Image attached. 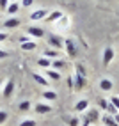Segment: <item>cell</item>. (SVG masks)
I'll use <instances>...</instances> for the list:
<instances>
[{
  "mask_svg": "<svg viewBox=\"0 0 119 126\" xmlns=\"http://www.w3.org/2000/svg\"><path fill=\"white\" fill-rule=\"evenodd\" d=\"M20 48L23 50V52H32V50L37 48V43L32 41V37L23 36V37H20Z\"/></svg>",
  "mask_w": 119,
  "mask_h": 126,
  "instance_id": "6da1fadb",
  "label": "cell"
},
{
  "mask_svg": "<svg viewBox=\"0 0 119 126\" xmlns=\"http://www.w3.org/2000/svg\"><path fill=\"white\" fill-rule=\"evenodd\" d=\"M48 9H45V7H39V9H34L30 14H29V18H30V21H43V20H46V16H48Z\"/></svg>",
  "mask_w": 119,
  "mask_h": 126,
  "instance_id": "7a4b0ae2",
  "label": "cell"
},
{
  "mask_svg": "<svg viewBox=\"0 0 119 126\" xmlns=\"http://www.w3.org/2000/svg\"><path fill=\"white\" fill-rule=\"evenodd\" d=\"M48 45L53 50H59V52H61V50L64 48V39L61 36H57V34H50L48 36Z\"/></svg>",
  "mask_w": 119,
  "mask_h": 126,
  "instance_id": "3957f363",
  "label": "cell"
},
{
  "mask_svg": "<svg viewBox=\"0 0 119 126\" xmlns=\"http://www.w3.org/2000/svg\"><path fill=\"white\" fill-rule=\"evenodd\" d=\"M27 36L32 37V39H41V37L45 36V29L43 27H36V25L27 27Z\"/></svg>",
  "mask_w": 119,
  "mask_h": 126,
  "instance_id": "277c9868",
  "label": "cell"
},
{
  "mask_svg": "<svg viewBox=\"0 0 119 126\" xmlns=\"http://www.w3.org/2000/svg\"><path fill=\"white\" fill-rule=\"evenodd\" d=\"M85 83H87V78L84 77V75L75 73V77H73V89L75 91H82L84 87H85Z\"/></svg>",
  "mask_w": 119,
  "mask_h": 126,
  "instance_id": "5b68a950",
  "label": "cell"
},
{
  "mask_svg": "<svg viewBox=\"0 0 119 126\" xmlns=\"http://www.w3.org/2000/svg\"><path fill=\"white\" fill-rule=\"evenodd\" d=\"M13 94H14V80H5L4 89H2V96L5 99H9V98H13Z\"/></svg>",
  "mask_w": 119,
  "mask_h": 126,
  "instance_id": "8992f818",
  "label": "cell"
},
{
  "mask_svg": "<svg viewBox=\"0 0 119 126\" xmlns=\"http://www.w3.org/2000/svg\"><path fill=\"white\" fill-rule=\"evenodd\" d=\"M84 117H85L89 123H98L100 121V110L98 108H87V110L84 112Z\"/></svg>",
  "mask_w": 119,
  "mask_h": 126,
  "instance_id": "52a82bcc",
  "label": "cell"
},
{
  "mask_svg": "<svg viewBox=\"0 0 119 126\" xmlns=\"http://www.w3.org/2000/svg\"><path fill=\"white\" fill-rule=\"evenodd\" d=\"M64 50L69 57H76V46L73 39H64Z\"/></svg>",
  "mask_w": 119,
  "mask_h": 126,
  "instance_id": "ba28073f",
  "label": "cell"
},
{
  "mask_svg": "<svg viewBox=\"0 0 119 126\" xmlns=\"http://www.w3.org/2000/svg\"><path fill=\"white\" fill-rule=\"evenodd\" d=\"M62 14H64V13H62L61 9H55V11H50L45 21H48V23H57L59 20H61V18H62Z\"/></svg>",
  "mask_w": 119,
  "mask_h": 126,
  "instance_id": "9c48e42d",
  "label": "cell"
},
{
  "mask_svg": "<svg viewBox=\"0 0 119 126\" xmlns=\"http://www.w3.org/2000/svg\"><path fill=\"white\" fill-rule=\"evenodd\" d=\"M112 59H114V48L112 46H107L103 50V66H105V68L112 62Z\"/></svg>",
  "mask_w": 119,
  "mask_h": 126,
  "instance_id": "30bf717a",
  "label": "cell"
},
{
  "mask_svg": "<svg viewBox=\"0 0 119 126\" xmlns=\"http://www.w3.org/2000/svg\"><path fill=\"white\" fill-rule=\"evenodd\" d=\"M98 87H100L101 91H105V92H110V91L114 89V82L110 80V78H101L100 83H98Z\"/></svg>",
  "mask_w": 119,
  "mask_h": 126,
  "instance_id": "8fae6325",
  "label": "cell"
},
{
  "mask_svg": "<svg viewBox=\"0 0 119 126\" xmlns=\"http://www.w3.org/2000/svg\"><path fill=\"white\" fill-rule=\"evenodd\" d=\"M34 112H36V114H48V112H52V105H48V103H36V105H34Z\"/></svg>",
  "mask_w": 119,
  "mask_h": 126,
  "instance_id": "7c38bea8",
  "label": "cell"
},
{
  "mask_svg": "<svg viewBox=\"0 0 119 126\" xmlns=\"http://www.w3.org/2000/svg\"><path fill=\"white\" fill-rule=\"evenodd\" d=\"M45 77L48 80H52V82H59V80H61V73H59L57 69L48 68V69H45Z\"/></svg>",
  "mask_w": 119,
  "mask_h": 126,
  "instance_id": "4fadbf2b",
  "label": "cell"
},
{
  "mask_svg": "<svg viewBox=\"0 0 119 126\" xmlns=\"http://www.w3.org/2000/svg\"><path fill=\"white\" fill-rule=\"evenodd\" d=\"M32 78L36 83H39V85H50V80L45 77V75H39V73H32Z\"/></svg>",
  "mask_w": 119,
  "mask_h": 126,
  "instance_id": "5bb4252c",
  "label": "cell"
},
{
  "mask_svg": "<svg viewBox=\"0 0 119 126\" xmlns=\"http://www.w3.org/2000/svg\"><path fill=\"white\" fill-rule=\"evenodd\" d=\"M20 25V20L16 18V16H11L9 20H5V23H4V27L7 29V30H13V29H16Z\"/></svg>",
  "mask_w": 119,
  "mask_h": 126,
  "instance_id": "9a60e30c",
  "label": "cell"
},
{
  "mask_svg": "<svg viewBox=\"0 0 119 126\" xmlns=\"http://www.w3.org/2000/svg\"><path fill=\"white\" fill-rule=\"evenodd\" d=\"M89 108V99H80L75 103V112H85Z\"/></svg>",
  "mask_w": 119,
  "mask_h": 126,
  "instance_id": "2e32d148",
  "label": "cell"
},
{
  "mask_svg": "<svg viewBox=\"0 0 119 126\" xmlns=\"http://www.w3.org/2000/svg\"><path fill=\"white\" fill-rule=\"evenodd\" d=\"M43 57H48L50 61H55V59L61 57V53H59V50H53V48H48L43 52Z\"/></svg>",
  "mask_w": 119,
  "mask_h": 126,
  "instance_id": "e0dca14e",
  "label": "cell"
},
{
  "mask_svg": "<svg viewBox=\"0 0 119 126\" xmlns=\"http://www.w3.org/2000/svg\"><path fill=\"white\" fill-rule=\"evenodd\" d=\"M55 25H57L59 29H68V27L71 25V18H69V16H66V14H62V18L59 20Z\"/></svg>",
  "mask_w": 119,
  "mask_h": 126,
  "instance_id": "ac0fdd59",
  "label": "cell"
},
{
  "mask_svg": "<svg viewBox=\"0 0 119 126\" xmlns=\"http://www.w3.org/2000/svg\"><path fill=\"white\" fill-rule=\"evenodd\" d=\"M37 66L43 68V69H48V68H52V61H50L48 57H39L37 59Z\"/></svg>",
  "mask_w": 119,
  "mask_h": 126,
  "instance_id": "d6986e66",
  "label": "cell"
},
{
  "mask_svg": "<svg viewBox=\"0 0 119 126\" xmlns=\"http://www.w3.org/2000/svg\"><path fill=\"white\" fill-rule=\"evenodd\" d=\"M20 2H9V5H7V9H5V13H9L11 16L13 14H16V13H18L20 11Z\"/></svg>",
  "mask_w": 119,
  "mask_h": 126,
  "instance_id": "ffe728a7",
  "label": "cell"
},
{
  "mask_svg": "<svg viewBox=\"0 0 119 126\" xmlns=\"http://www.w3.org/2000/svg\"><path fill=\"white\" fill-rule=\"evenodd\" d=\"M41 98L46 99V101H55L57 99V92L55 91H45L43 94H41Z\"/></svg>",
  "mask_w": 119,
  "mask_h": 126,
  "instance_id": "44dd1931",
  "label": "cell"
},
{
  "mask_svg": "<svg viewBox=\"0 0 119 126\" xmlns=\"http://www.w3.org/2000/svg\"><path fill=\"white\" fill-rule=\"evenodd\" d=\"M18 108H20V112H29L30 108H32V103L29 101V99H25V101H21L18 105Z\"/></svg>",
  "mask_w": 119,
  "mask_h": 126,
  "instance_id": "7402d4cb",
  "label": "cell"
},
{
  "mask_svg": "<svg viewBox=\"0 0 119 126\" xmlns=\"http://www.w3.org/2000/svg\"><path fill=\"white\" fill-rule=\"evenodd\" d=\"M64 66H66V62L64 61H61V59H55V61H52V69H62L64 68Z\"/></svg>",
  "mask_w": 119,
  "mask_h": 126,
  "instance_id": "603a6c76",
  "label": "cell"
},
{
  "mask_svg": "<svg viewBox=\"0 0 119 126\" xmlns=\"http://www.w3.org/2000/svg\"><path fill=\"white\" fill-rule=\"evenodd\" d=\"M103 123H105V126H119L112 115H105V117H103Z\"/></svg>",
  "mask_w": 119,
  "mask_h": 126,
  "instance_id": "cb8c5ba5",
  "label": "cell"
},
{
  "mask_svg": "<svg viewBox=\"0 0 119 126\" xmlns=\"http://www.w3.org/2000/svg\"><path fill=\"white\" fill-rule=\"evenodd\" d=\"M108 103L112 105V107H116L117 110H119V96H112V98H108Z\"/></svg>",
  "mask_w": 119,
  "mask_h": 126,
  "instance_id": "d4e9b609",
  "label": "cell"
},
{
  "mask_svg": "<svg viewBox=\"0 0 119 126\" xmlns=\"http://www.w3.org/2000/svg\"><path fill=\"white\" fill-rule=\"evenodd\" d=\"M68 124H69V126H82L78 117H69V119H68Z\"/></svg>",
  "mask_w": 119,
  "mask_h": 126,
  "instance_id": "484cf974",
  "label": "cell"
},
{
  "mask_svg": "<svg viewBox=\"0 0 119 126\" xmlns=\"http://www.w3.org/2000/svg\"><path fill=\"white\" fill-rule=\"evenodd\" d=\"M98 105L101 107V110H107V107H108V99H105V98H100V99H98Z\"/></svg>",
  "mask_w": 119,
  "mask_h": 126,
  "instance_id": "4316f807",
  "label": "cell"
},
{
  "mask_svg": "<svg viewBox=\"0 0 119 126\" xmlns=\"http://www.w3.org/2000/svg\"><path fill=\"white\" fill-rule=\"evenodd\" d=\"M7 119H9V114H7L5 110H0V124H4Z\"/></svg>",
  "mask_w": 119,
  "mask_h": 126,
  "instance_id": "83f0119b",
  "label": "cell"
},
{
  "mask_svg": "<svg viewBox=\"0 0 119 126\" xmlns=\"http://www.w3.org/2000/svg\"><path fill=\"white\" fill-rule=\"evenodd\" d=\"M20 126H36V121L34 119H23L20 123Z\"/></svg>",
  "mask_w": 119,
  "mask_h": 126,
  "instance_id": "f1b7e54d",
  "label": "cell"
},
{
  "mask_svg": "<svg viewBox=\"0 0 119 126\" xmlns=\"http://www.w3.org/2000/svg\"><path fill=\"white\" fill-rule=\"evenodd\" d=\"M32 4H34V0H21V2H20L21 7H30Z\"/></svg>",
  "mask_w": 119,
  "mask_h": 126,
  "instance_id": "f546056e",
  "label": "cell"
},
{
  "mask_svg": "<svg viewBox=\"0 0 119 126\" xmlns=\"http://www.w3.org/2000/svg\"><path fill=\"white\" fill-rule=\"evenodd\" d=\"M7 5H9V0H0V9H2L4 13H5V9H7Z\"/></svg>",
  "mask_w": 119,
  "mask_h": 126,
  "instance_id": "4dcf8cb0",
  "label": "cell"
},
{
  "mask_svg": "<svg viewBox=\"0 0 119 126\" xmlns=\"http://www.w3.org/2000/svg\"><path fill=\"white\" fill-rule=\"evenodd\" d=\"M9 57V53L5 52V50H0V61H4V59H7Z\"/></svg>",
  "mask_w": 119,
  "mask_h": 126,
  "instance_id": "1f68e13d",
  "label": "cell"
},
{
  "mask_svg": "<svg viewBox=\"0 0 119 126\" xmlns=\"http://www.w3.org/2000/svg\"><path fill=\"white\" fill-rule=\"evenodd\" d=\"M7 37H9V34H7V32H0V43H2V41H5Z\"/></svg>",
  "mask_w": 119,
  "mask_h": 126,
  "instance_id": "d6a6232c",
  "label": "cell"
},
{
  "mask_svg": "<svg viewBox=\"0 0 119 126\" xmlns=\"http://www.w3.org/2000/svg\"><path fill=\"white\" fill-rule=\"evenodd\" d=\"M112 117H114V119H116V123H117V124H119V112H117V114H116V115H112Z\"/></svg>",
  "mask_w": 119,
  "mask_h": 126,
  "instance_id": "836d02e7",
  "label": "cell"
},
{
  "mask_svg": "<svg viewBox=\"0 0 119 126\" xmlns=\"http://www.w3.org/2000/svg\"><path fill=\"white\" fill-rule=\"evenodd\" d=\"M2 85H4V82H2V80H0V89H2Z\"/></svg>",
  "mask_w": 119,
  "mask_h": 126,
  "instance_id": "e575fe53",
  "label": "cell"
},
{
  "mask_svg": "<svg viewBox=\"0 0 119 126\" xmlns=\"http://www.w3.org/2000/svg\"><path fill=\"white\" fill-rule=\"evenodd\" d=\"M9 2H18V0H9Z\"/></svg>",
  "mask_w": 119,
  "mask_h": 126,
  "instance_id": "d590c367",
  "label": "cell"
}]
</instances>
